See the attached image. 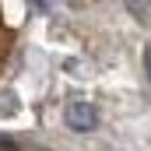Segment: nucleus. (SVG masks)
I'll return each mask as SVG.
<instances>
[{"label":"nucleus","instance_id":"obj_1","mask_svg":"<svg viewBox=\"0 0 151 151\" xmlns=\"http://www.w3.org/2000/svg\"><path fill=\"white\" fill-rule=\"evenodd\" d=\"M63 116H67V127L77 130V134H91V130L99 127V109H95L88 99H74V102H67Z\"/></svg>","mask_w":151,"mask_h":151},{"label":"nucleus","instance_id":"obj_2","mask_svg":"<svg viewBox=\"0 0 151 151\" xmlns=\"http://www.w3.org/2000/svg\"><path fill=\"white\" fill-rule=\"evenodd\" d=\"M0 151H18V144H14L11 137H0Z\"/></svg>","mask_w":151,"mask_h":151},{"label":"nucleus","instance_id":"obj_3","mask_svg":"<svg viewBox=\"0 0 151 151\" xmlns=\"http://www.w3.org/2000/svg\"><path fill=\"white\" fill-rule=\"evenodd\" d=\"M144 67H148V81H151V49H144Z\"/></svg>","mask_w":151,"mask_h":151}]
</instances>
